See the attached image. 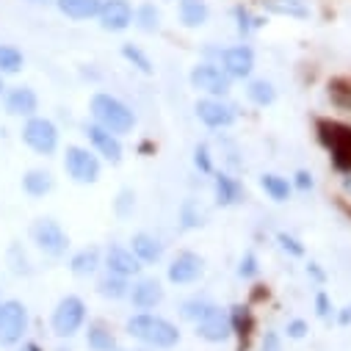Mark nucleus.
<instances>
[{
	"label": "nucleus",
	"instance_id": "412c9836",
	"mask_svg": "<svg viewBox=\"0 0 351 351\" xmlns=\"http://www.w3.org/2000/svg\"><path fill=\"white\" fill-rule=\"evenodd\" d=\"M56 6L69 20H92L100 14L103 0H56Z\"/></svg>",
	"mask_w": 351,
	"mask_h": 351
},
{
	"label": "nucleus",
	"instance_id": "603ef678",
	"mask_svg": "<svg viewBox=\"0 0 351 351\" xmlns=\"http://www.w3.org/2000/svg\"><path fill=\"white\" fill-rule=\"evenodd\" d=\"M0 89H3V83H0Z\"/></svg>",
	"mask_w": 351,
	"mask_h": 351
},
{
	"label": "nucleus",
	"instance_id": "de8ad7c7",
	"mask_svg": "<svg viewBox=\"0 0 351 351\" xmlns=\"http://www.w3.org/2000/svg\"><path fill=\"white\" fill-rule=\"evenodd\" d=\"M337 321H340L343 326H346V324H351V304H348V307H343V313L337 315Z\"/></svg>",
	"mask_w": 351,
	"mask_h": 351
},
{
	"label": "nucleus",
	"instance_id": "9d476101",
	"mask_svg": "<svg viewBox=\"0 0 351 351\" xmlns=\"http://www.w3.org/2000/svg\"><path fill=\"white\" fill-rule=\"evenodd\" d=\"M219 56V66L230 75V77H249L254 72V50L249 45H232V47H224L216 53Z\"/></svg>",
	"mask_w": 351,
	"mask_h": 351
},
{
	"label": "nucleus",
	"instance_id": "ea45409f",
	"mask_svg": "<svg viewBox=\"0 0 351 351\" xmlns=\"http://www.w3.org/2000/svg\"><path fill=\"white\" fill-rule=\"evenodd\" d=\"M199 224H202V213H197V210H194V202L189 199V202L183 205V227L191 230V227H199Z\"/></svg>",
	"mask_w": 351,
	"mask_h": 351
},
{
	"label": "nucleus",
	"instance_id": "bb28decb",
	"mask_svg": "<svg viewBox=\"0 0 351 351\" xmlns=\"http://www.w3.org/2000/svg\"><path fill=\"white\" fill-rule=\"evenodd\" d=\"M326 92L332 106H337L340 111H351V77H332Z\"/></svg>",
	"mask_w": 351,
	"mask_h": 351
},
{
	"label": "nucleus",
	"instance_id": "c03bdc74",
	"mask_svg": "<svg viewBox=\"0 0 351 351\" xmlns=\"http://www.w3.org/2000/svg\"><path fill=\"white\" fill-rule=\"evenodd\" d=\"M133 199H136V194H133L130 189H125V191L119 194V202H117V213H119V216H128V210H130Z\"/></svg>",
	"mask_w": 351,
	"mask_h": 351
},
{
	"label": "nucleus",
	"instance_id": "c85d7f7f",
	"mask_svg": "<svg viewBox=\"0 0 351 351\" xmlns=\"http://www.w3.org/2000/svg\"><path fill=\"white\" fill-rule=\"evenodd\" d=\"M213 310H216V304H213L210 299H205V296H197V299H189V302H183V307H180V315H183L186 321H191V324H199V321H202V318H208Z\"/></svg>",
	"mask_w": 351,
	"mask_h": 351
},
{
	"label": "nucleus",
	"instance_id": "cd10ccee",
	"mask_svg": "<svg viewBox=\"0 0 351 351\" xmlns=\"http://www.w3.org/2000/svg\"><path fill=\"white\" fill-rule=\"evenodd\" d=\"M133 25L144 34H155L160 28V9L155 3H144L133 12Z\"/></svg>",
	"mask_w": 351,
	"mask_h": 351
},
{
	"label": "nucleus",
	"instance_id": "f03ea898",
	"mask_svg": "<svg viewBox=\"0 0 351 351\" xmlns=\"http://www.w3.org/2000/svg\"><path fill=\"white\" fill-rule=\"evenodd\" d=\"M92 117L97 125H103L106 130L117 136H125L136 128V114L130 111V106H125L119 97L106 95V92L92 97Z\"/></svg>",
	"mask_w": 351,
	"mask_h": 351
},
{
	"label": "nucleus",
	"instance_id": "393cba45",
	"mask_svg": "<svg viewBox=\"0 0 351 351\" xmlns=\"http://www.w3.org/2000/svg\"><path fill=\"white\" fill-rule=\"evenodd\" d=\"M246 97H249L254 106L266 108V106H271V103L277 100V89H274V83H271V80H266V77H254V80L249 83V89H246Z\"/></svg>",
	"mask_w": 351,
	"mask_h": 351
},
{
	"label": "nucleus",
	"instance_id": "1a4fd4ad",
	"mask_svg": "<svg viewBox=\"0 0 351 351\" xmlns=\"http://www.w3.org/2000/svg\"><path fill=\"white\" fill-rule=\"evenodd\" d=\"M34 243H36L45 254H50V257H64L66 249H69L66 232H64L61 224L53 221V219H39V221L34 224Z\"/></svg>",
	"mask_w": 351,
	"mask_h": 351
},
{
	"label": "nucleus",
	"instance_id": "20e7f679",
	"mask_svg": "<svg viewBox=\"0 0 351 351\" xmlns=\"http://www.w3.org/2000/svg\"><path fill=\"white\" fill-rule=\"evenodd\" d=\"M191 86L197 92H205L210 97H227L232 89V77L213 61H199L191 69Z\"/></svg>",
	"mask_w": 351,
	"mask_h": 351
},
{
	"label": "nucleus",
	"instance_id": "b1692460",
	"mask_svg": "<svg viewBox=\"0 0 351 351\" xmlns=\"http://www.w3.org/2000/svg\"><path fill=\"white\" fill-rule=\"evenodd\" d=\"M23 189L31 197H45V194L53 191V174L45 171V169H31V171H25V178H23Z\"/></svg>",
	"mask_w": 351,
	"mask_h": 351
},
{
	"label": "nucleus",
	"instance_id": "c756f323",
	"mask_svg": "<svg viewBox=\"0 0 351 351\" xmlns=\"http://www.w3.org/2000/svg\"><path fill=\"white\" fill-rule=\"evenodd\" d=\"M86 343H89V348H95V351H114L117 348V340H114L111 329L103 326V324L89 326V332H86Z\"/></svg>",
	"mask_w": 351,
	"mask_h": 351
},
{
	"label": "nucleus",
	"instance_id": "4be33fe9",
	"mask_svg": "<svg viewBox=\"0 0 351 351\" xmlns=\"http://www.w3.org/2000/svg\"><path fill=\"white\" fill-rule=\"evenodd\" d=\"M180 23L186 28H202L210 20V9L205 0H180Z\"/></svg>",
	"mask_w": 351,
	"mask_h": 351
},
{
	"label": "nucleus",
	"instance_id": "f3484780",
	"mask_svg": "<svg viewBox=\"0 0 351 351\" xmlns=\"http://www.w3.org/2000/svg\"><path fill=\"white\" fill-rule=\"evenodd\" d=\"M130 302H133V307H138V310H152V307H158L160 302H163V288H160V282L155 280V277H144V280H138L133 288H130Z\"/></svg>",
	"mask_w": 351,
	"mask_h": 351
},
{
	"label": "nucleus",
	"instance_id": "aec40b11",
	"mask_svg": "<svg viewBox=\"0 0 351 351\" xmlns=\"http://www.w3.org/2000/svg\"><path fill=\"white\" fill-rule=\"evenodd\" d=\"M130 252L141 260V263H158L163 257V243L149 235V232H136L130 238Z\"/></svg>",
	"mask_w": 351,
	"mask_h": 351
},
{
	"label": "nucleus",
	"instance_id": "a211bd4d",
	"mask_svg": "<svg viewBox=\"0 0 351 351\" xmlns=\"http://www.w3.org/2000/svg\"><path fill=\"white\" fill-rule=\"evenodd\" d=\"M39 108V97L34 89H28V86H14V89H9L6 95V111L12 117H34Z\"/></svg>",
	"mask_w": 351,
	"mask_h": 351
},
{
	"label": "nucleus",
	"instance_id": "a19ab883",
	"mask_svg": "<svg viewBox=\"0 0 351 351\" xmlns=\"http://www.w3.org/2000/svg\"><path fill=\"white\" fill-rule=\"evenodd\" d=\"M315 313H318L321 318H332V302H329V296H326L324 291L315 293Z\"/></svg>",
	"mask_w": 351,
	"mask_h": 351
},
{
	"label": "nucleus",
	"instance_id": "a18cd8bd",
	"mask_svg": "<svg viewBox=\"0 0 351 351\" xmlns=\"http://www.w3.org/2000/svg\"><path fill=\"white\" fill-rule=\"evenodd\" d=\"M293 186H296L299 191H310V189H313V174H310V171H304V169H302V171H296Z\"/></svg>",
	"mask_w": 351,
	"mask_h": 351
},
{
	"label": "nucleus",
	"instance_id": "5701e85b",
	"mask_svg": "<svg viewBox=\"0 0 351 351\" xmlns=\"http://www.w3.org/2000/svg\"><path fill=\"white\" fill-rule=\"evenodd\" d=\"M69 269H72L75 277H92V274L100 269V249H95V246L80 249V252L72 257Z\"/></svg>",
	"mask_w": 351,
	"mask_h": 351
},
{
	"label": "nucleus",
	"instance_id": "2f4dec72",
	"mask_svg": "<svg viewBox=\"0 0 351 351\" xmlns=\"http://www.w3.org/2000/svg\"><path fill=\"white\" fill-rule=\"evenodd\" d=\"M122 58H125L128 64H133L138 72H144V75H152V72H155L152 58H149L138 45H133V42H125V45H122Z\"/></svg>",
	"mask_w": 351,
	"mask_h": 351
},
{
	"label": "nucleus",
	"instance_id": "473e14b6",
	"mask_svg": "<svg viewBox=\"0 0 351 351\" xmlns=\"http://www.w3.org/2000/svg\"><path fill=\"white\" fill-rule=\"evenodd\" d=\"M230 324H232V332L241 335V337H249L252 329H254V318H252V310L246 304H235L230 307Z\"/></svg>",
	"mask_w": 351,
	"mask_h": 351
},
{
	"label": "nucleus",
	"instance_id": "e433bc0d",
	"mask_svg": "<svg viewBox=\"0 0 351 351\" xmlns=\"http://www.w3.org/2000/svg\"><path fill=\"white\" fill-rule=\"evenodd\" d=\"M257 271H260L257 254H254V252H243V257H241V263H238V277L252 280V277H257Z\"/></svg>",
	"mask_w": 351,
	"mask_h": 351
},
{
	"label": "nucleus",
	"instance_id": "f8f14e48",
	"mask_svg": "<svg viewBox=\"0 0 351 351\" xmlns=\"http://www.w3.org/2000/svg\"><path fill=\"white\" fill-rule=\"evenodd\" d=\"M202 271H205V260H202L199 254H194V252H180L178 257L169 263L166 277H169V282H174V285H189V282H197V280L202 277Z\"/></svg>",
	"mask_w": 351,
	"mask_h": 351
},
{
	"label": "nucleus",
	"instance_id": "ddd939ff",
	"mask_svg": "<svg viewBox=\"0 0 351 351\" xmlns=\"http://www.w3.org/2000/svg\"><path fill=\"white\" fill-rule=\"evenodd\" d=\"M194 111L208 128H230L235 122V108L227 106L221 97H205L197 103Z\"/></svg>",
	"mask_w": 351,
	"mask_h": 351
},
{
	"label": "nucleus",
	"instance_id": "423d86ee",
	"mask_svg": "<svg viewBox=\"0 0 351 351\" xmlns=\"http://www.w3.org/2000/svg\"><path fill=\"white\" fill-rule=\"evenodd\" d=\"M25 329H28V307L17 299L0 302V343L3 346L20 343Z\"/></svg>",
	"mask_w": 351,
	"mask_h": 351
},
{
	"label": "nucleus",
	"instance_id": "f704fd0d",
	"mask_svg": "<svg viewBox=\"0 0 351 351\" xmlns=\"http://www.w3.org/2000/svg\"><path fill=\"white\" fill-rule=\"evenodd\" d=\"M25 58L14 45H0V75H17Z\"/></svg>",
	"mask_w": 351,
	"mask_h": 351
},
{
	"label": "nucleus",
	"instance_id": "c9c22d12",
	"mask_svg": "<svg viewBox=\"0 0 351 351\" xmlns=\"http://www.w3.org/2000/svg\"><path fill=\"white\" fill-rule=\"evenodd\" d=\"M97 291L106 296V299H125L130 293V285L125 282V277H117V274H106L97 285Z\"/></svg>",
	"mask_w": 351,
	"mask_h": 351
},
{
	"label": "nucleus",
	"instance_id": "72a5a7b5",
	"mask_svg": "<svg viewBox=\"0 0 351 351\" xmlns=\"http://www.w3.org/2000/svg\"><path fill=\"white\" fill-rule=\"evenodd\" d=\"M232 17H235V25H238V31L243 34V36H249V34H254V31H260L263 25H266V20L263 17H257L252 9H246V6H235L232 9Z\"/></svg>",
	"mask_w": 351,
	"mask_h": 351
},
{
	"label": "nucleus",
	"instance_id": "4468645a",
	"mask_svg": "<svg viewBox=\"0 0 351 351\" xmlns=\"http://www.w3.org/2000/svg\"><path fill=\"white\" fill-rule=\"evenodd\" d=\"M86 136H89V141H92V147L97 149V155H103V158L111 160V163H119V160H122V141H119L117 133H111V130H106L103 125L92 122V125H86Z\"/></svg>",
	"mask_w": 351,
	"mask_h": 351
},
{
	"label": "nucleus",
	"instance_id": "6ab92c4d",
	"mask_svg": "<svg viewBox=\"0 0 351 351\" xmlns=\"http://www.w3.org/2000/svg\"><path fill=\"white\" fill-rule=\"evenodd\" d=\"M213 194H216V202L221 208H230V205H238L243 199V189L241 183L232 178V174H224L219 171L216 178H213Z\"/></svg>",
	"mask_w": 351,
	"mask_h": 351
},
{
	"label": "nucleus",
	"instance_id": "864d4df0",
	"mask_svg": "<svg viewBox=\"0 0 351 351\" xmlns=\"http://www.w3.org/2000/svg\"><path fill=\"white\" fill-rule=\"evenodd\" d=\"M114 351H117V348H114Z\"/></svg>",
	"mask_w": 351,
	"mask_h": 351
},
{
	"label": "nucleus",
	"instance_id": "49530a36",
	"mask_svg": "<svg viewBox=\"0 0 351 351\" xmlns=\"http://www.w3.org/2000/svg\"><path fill=\"white\" fill-rule=\"evenodd\" d=\"M307 274H313L318 282H324V271L318 269V263H310V266H307Z\"/></svg>",
	"mask_w": 351,
	"mask_h": 351
},
{
	"label": "nucleus",
	"instance_id": "6e6552de",
	"mask_svg": "<svg viewBox=\"0 0 351 351\" xmlns=\"http://www.w3.org/2000/svg\"><path fill=\"white\" fill-rule=\"evenodd\" d=\"M23 141L39 155H53L58 147V128L45 117H31L23 128Z\"/></svg>",
	"mask_w": 351,
	"mask_h": 351
},
{
	"label": "nucleus",
	"instance_id": "09e8293b",
	"mask_svg": "<svg viewBox=\"0 0 351 351\" xmlns=\"http://www.w3.org/2000/svg\"><path fill=\"white\" fill-rule=\"evenodd\" d=\"M343 194L351 199V171L346 174V178H343Z\"/></svg>",
	"mask_w": 351,
	"mask_h": 351
},
{
	"label": "nucleus",
	"instance_id": "a878e982",
	"mask_svg": "<svg viewBox=\"0 0 351 351\" xmlns=\"http://www.w3.org/2000/svg\"><path fill=\"white\" fill-rule=\"evenodd\" d=\"M263 6L271 14H282V17H296V20H307L310 9L302 0H263Z\"/></svg>",
	"mask_w": 351,
	"mask_h": 351
},
{
	"label": "nucleus",
	"instance_id": "8fccbe9b",
	"mask_svg": "<svg viewBox=\"0 0 351 351\" xmlns=\"http://www.w3.org/2000/svg\"><path fill=\"white\" fill-rule=\"evenodd\" d=\"M23 351H42V348H39V346H34V343H25V346H23Z\"/></svg>",
	"mask_w": 351,
	"mask_h": 351
},
{
	"label": "nucleus",
	"instance_id": "9b49d317",
	"mask_svg": "<svg viewBox=\"0 0 351 351\" xmlns=\"http://www.w3.org/2000/svg\"><path fill=\"white\" fill-rule=\"evenodd\" d=\"M97 20H100L103 31H111V34L128 31L133 25V6H130V0H103Z\"/></svg>",
	"mask_w": 351,
	"mask_h": 351
},
{
	"label": "nucleus",
	"instance_id": "39448f33",
	"mask_svg": "<svg viewBox=\"0 0 351 351\" xmlns=\"http://www.w3.org/2000/svg\"><path fill=\"white\" fill-rule=\"evenodd\" d=\"M64 169L80 186H92V183L100 180V158L89 149H83V147H66Z\"/></svg>",
	"mask_w": 351,
	"mask_h": 351
},
{
	"label": "nucleus",
	"instance_id": "0eeeda50",
	"mask_svg": "<svg viewBox=\"0 0 351 351\" xmlns=\"http://www.w3.org/2000/svg\"><path fill=\"white\" fill-rule=\"evenodd\" d=\"M86 321V304L77 296H64L53 310V332L58 337H72Z\"/></svg>",
	"mask_w": 351,
	"mask_h": 351
},
{
	"label": "nucleus",
	"instance_id": "58836bf2",
	"mask_svg": "<svg viewBox=\"0 0 351 351\" xmlns=\"http://www.w3.org/2000/svg\"><path fill=\"white\" fill-rule=\"evenodd\" d=\"M277 241H280L282 252H288L291 257H304V246H302L293 235H288V232H277Z\"/></svg>",
	"mask_w": 351,
	"mask_h": 351
},
{
	"label": "nucleus",
	"instance_id": "79ce46f5",
	"mask_svg": "<svg viewBox=\"0 0 351 351\" xmlns=\"http://www.w3.org/2000/svg\"><path fill=\"white\" fill-rule=\"evenodd\" d=\"M260 351H282V340H280V335H277V332H266V335H263Z\"/></svg>",
	"mask_w": 351,
	"mask_h": 351
},
{
	"label": "nucleus",
	"instance_id": "dca6fc26",
	"mask_svg": "<svg viewBox=\"0 0 351 351\" xmlns=\"http://www.w3.org/2000/svg\"><path fill=\"white\" fill-rule=\"evenodd\" d=\"M197 335H199L202 340H208V343H221V340H227V337L232 335L230 315L216 307L208 318H202V321L197 324Z\"/></svg>",
	"mask_w": 351,
	"mask_h": 351
},
{
	"label": "nucleus",
	"instance_id": "7ed1b4c3",
	"mask_svg": "<svg viewBox=\"0 0 351 351\" xmlns=\"http://www.w3.org/2000/svg\"><path fill=\"white\" fill-rule=\"evenodd\" d=\"M318 138L329 149L335 169L343 171V174H348L351 171V128L343 125V122L321 119L318 122Z\"/></svg>",
	"mask_w": 351,
	"mask_h": 351
},
{
	"label": "nucleus",
	"instance_id": "37998d69",
	"mask_svg": "<svg viewBox=\"0 0 351 351\" xmlns=\"http://www.w3.org/2000/svg\"><path fill=\"white\" fill-rule=\"evenodd\" d=\"M285 332H288V337H293V340H302V337L307 335V324H304L302 318H293V321H288Z\"/></svg>",
	"mask_w": 351,
	"mask_h": 351
},
{
	"label": "nucleus",
	"instance_id": "7c9ffc66",
	"mask_svg": "<svg viewBox=\"0 0 351 351\" xmlns=\"http://www.w3.org/2000/svg\"><path fill=\"white\" fill-rule=\"evenodd\" d=\"M260 186H263V191H266L274 202H285L291 197V183L285 178H280V174H263Z\"/></svg>",
	"mask_w": 351,
	"mask_h": 351
},
{
	"label": "nucleus",
	"instance_id": "2eb2a0df",
	"mask_svg": "<svg viewBox=\"0 0 351 351\" xmlns=\"http://www.w3.org/2000/svg\"><path fill=\"white\" fill-rule=\"evenodd\" d=\"M106 269H108V274H117V277H136L138 271H141V260L130 252V249H125V246H108V252H106Z\"/></svg>",
	"mask_w": 351,
	"mask_h": 351
},
{
	"label": "nucleus",
	"instance_id": "4c0bfd02",
	"mask_svg": "<svg viewBox=\"0 0 351 351\" xmlns=\"http://www.w3.org/2000/svg\"><path fill=\"white\" fill-rule=\"evenodd\" d=\"M194 166H197L202 174H213V160H210L208 144H197V149H194Z\"/></svg>",
	"mask_w": 351,
	"mask_h": 351
},
{
	"label": "nucleus",
	"instance_id": "3c124183",
	"mask_svg": "<svg viewBox=\"0 0 351 351\" xmlns=\"http://www.w3.org/2000/svg\"><path fill=\"white\" fill-rule=\"evenodd\" d=\"M31 3H47V0H31Z\"/></svg>",
	"mask_w": 351,
	"mask_h": 351
},
{
	"label": "nucleus",
	"instance_id": "f257e3e1",
	"mask_svg": "<svg viewBox=\"0 0 351 351\" xmlns=\"http://www.w3.org/2000/svg\"><path fill=\"white\" fill-rule=\"evenodd\" d=\"M128 335L152 346V348H171V346L180 343L178 326L160 315H149V313H138V315L128 318Z\"/></svg>",
	"mask_w": 351,
	"mask_h": 351
}]
</instances>
